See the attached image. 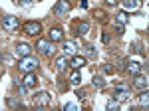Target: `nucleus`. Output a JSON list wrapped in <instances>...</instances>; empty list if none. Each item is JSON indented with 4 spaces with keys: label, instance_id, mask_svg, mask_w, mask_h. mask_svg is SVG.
I'll return each instance as SVG.
<instances>
[{
    "label": "nucleus",
    "instance_id": "23",
    "mask_svg": "<svg viewBox=\"0 0 149 111\" xmlns=\"http://www.w3.org/2000/svg\"><path fill=\"white\" fill-rule=\"evenodd\" d=\"M6 103H8V107H22V103H20L18 99H14V97H8Z\"/></svg>",
    "mask_w": 149,
    "mask_h": 111
},
{
    "label": "nucleus",
    "instance_id": "15",
    "mask_svg": "<svg viewBox=\"0 0 149 111\" xmlns=\"http://www.w3.org/2000/svg\"><path fill=\"white\" fill-rule=\"evenodd\" d=\"M68 66H70L68 56H60V58L56 60V69H58V71H64V69H66Z\"/></svg>",
    "mask_w": 149,
    "mask_h": 111
},
{
    "label": "nucleus",
    "instance_id": "1",
    "mask_svg": "<svg viewBox=\"0 0 149 111\" xmlns=\"http://www.w3.org/2000/svg\"><path fill=\"white\" fill-rule=\"evenodd\" d=\"M38 66H40V62H38V58H34V56H24L22 60H20V64H18V69L20 71H34V69H38Z\"/></svg>",
    "mask_w": 149,
    "mask_h": 111
},
{
    "label": "nucleus",
    "instance_id": "24",
    "mask_svg": "<svg viewBox=\"0 0 149 111\" xmlns=\"http://www.w3.org/2000/svg\"><path fill=\"white\" fill-rule=\"evenodd\" d=\"M115 20H117V24H125L127 22V12H119Z\"/></svg>",
    "mask_w": 149,
    "mask_h": 111
},
{
    "label": "nucleus",
    "instance_id": "20",
    "mask_svg": "<svg viewBox=\"0 0 149 111\" xmlns=\"http://www.w3.org/2000/svg\"><path fill=\"white\" fill-rule=\"evenodd\" d=\"M92 85H93V87H97V89H103V87H105V81H103V79L100 78V76H93Z\"/></svg>",
    "mask_w": 149,
    "mask_h": 111
},
{
    "label": "nucleus",
    "instance_id": "12",
    "mask_svg": "<svg viewBox=\"0 0 149 111\" xmlns=\"http://www.w3.org/2000/svg\"><path fill=\"white\" fill-rule=\"evenodd\" d=\"M127 71L131 74V76H137L139 71H141V64L139 62H135V60H131V62H127Z\"/></svg>",
    "mask_w": 149,
    "mask_h": 111
},
{
    "label": "nucleus",
    "instance_id": "30",
    "mask_svg": "<svg viewBox=\"0 0 149 111\" xmlns=\"http://www.w3.org/2000/svg\"><path fill=\"white\" fill-rule=\"evenodd\" d=\"M95 16H97L100 20H103V16H105V14H103V10H95Z\"/></svg>",
    "mask_w": 149,
    "mask_h": 111
},
{
    "label": "nucleus",
    "instance_id": "11",
    "mask_svg": "<svg viewBox=\"0 0 149 111\" xmlns=\"http://www.w3.org/2000/svg\"><path fill=\"white\" fill-rule=\"evenodd\" d=\"M147 78H145V76H135V79H133V85H135V87L139 89V91H141V89H147Z\"/></svg>",
    "mask_w": 149,
    "mask_h": 111
},
{
    "label": "nucleus",
    "instance_id": "27",
    "mask_svg": "<svg viewBox=\"0 0 149 111\" xmlns=\"http://www.w3.org/2000/svg\"><path fill=\"white\" fill-rule=\"evenodd\" d=\"M103 71H105V74H113V66L105 64V66H103Z\"/></svg>",
    "mask_w": 149,
    "mask_h": 111
},
{
    "label": "nucleus",
    "instance_id": "21",
    "mask_svg": "<svg viewBox=\"0 0 149 111\" xmlns=\"http://www.w3.org/2000/svg\"><path fill=\"white\" fill-rule=\"evenodd\" d=\"M105 107H107V111H115V109H119V101H117V99H109Z\"/></svg>",
    "mask_w": 149,
    "mask_h": 111
},
{
    "label": "nucleus",
    "instance_id": "32",
    "mask_svg": "<svg viewBox=\"0 0 149 111\" xmlns=\"http://www.w3.org/2000/svg\"><path fill=\"white\" fill-rule=\"evenodd\" d=\"M58 87H60V89H66L68 85H66V81H58Z\"/></svg>",
    "mask_w": 149,
    "mask_h": 111
},
{
    "label": "nucleus",
    "instance_id": "8",
    "mask_svg": "<svg viewBox=\"0 0 149 111\" xmlns=\"http://www.w3.org/2000/svg\"><path fill=\"white\" fill-rule=\"evenodd\" d=\"M22 83L26 85L28 89H32L38 83V78L34 76V71H26V76H24V79H22Z\"/></svg>",
    "mask_w": 149,
    "mask_h": 111
},
{
    "label": "nucleus",
    "instance_id": "18",
    "mask_svg": "<svg viewBox=\"0 0 149 111\" xmlns=\"http://www.w3.org/2000/svg\"><path fill=\"white\" fill-rule=\"evenodd\" d=\"M70 83H72L74 87H78V85L81 83V76H80V71H78V69H74V74L70 76Z\"/></svg>",
    "mask_w": 149,
    "mask_h": 111
},
{
    "label": "nucleus",
    "instance_id": "19",
    "mask_svg": "<svg viewBox=\"0 0 149 111\" xmlns=\"http://www.w3.org/2000/svg\"><path fill=\"white\" fill-rule=\"evenodd\" d=\"M137 101L141 103V105H143V107H145V105L149 103V93H147V89H141V93H139Z\"/></svg>",
    "mask_w": 149,
    "mask_h": 111
},
{
    "label": "nucleus",
    "instance_id": "6",
    "mask_svg": "<svg viewBox=\"0 0 149 111\" xmlns=\"http://www.w3.org/2000/svg\"><path fill=\"white\" fill-rule=\"evenodd\" d=\"M113 99H117L119 103L129 99V89H127V85H117L113 89Z\"/></svg>",
    "mask_w": 149,
    "mask_h": 111
},
{
    "label": "nucleus",
    "instance_id": "14",
    "mask_svg": "<svg viewBox=\"0 0 149 111\" xmlns=\"http://www.w3.org/2000/svg\"><path fill=\"white\" fill-rule=\"evenodd\" d=\"M90 32V24L88 22H80V24H76V36H86V34Z\"/></svg>",
    "mask_w": 149,
    "mask_h": 111
},
{
    "label": "nucleus",
    "instance_id": "17",
    "mask_svg": "<svg viewBox=\"0 0 149 111\" xmlns=\"http://www.w3.org/2000/svg\"><path fill=\"white\" fill-rule=\"evenodd\" d=\"M50 40H52V42H60V40H64V32H62L60 28H52V30H50Z\"/></svg>",
    "mask_w": 149,
    "mask_h": 111
},
{
    "label": "nucleus",
    "instance_id": "9",
    "mask_svg": "<svg viewBox=\"0 0 149 111\" xmlns=\"http://www.w3.org/2000/svg\"><path fill=\"white\" fill-rule=\"evenodd\" d=\"M76 44L72 42V40H66L64 42V56H68V58H72V56H76Z\"/></svg>",
    "mask_w": 149,
    "mask_h": 111
},
{
    "label": "nucleus",
    "instance_id": "28",
    "mask_svg": "<svg viewBox=\"0 0 149 111\" xmlns=\"http://www.w3.org/2000/svg\"><path fill=\"white\" fill-rule=\"evenodd\" d=\"M18 2H20L22 6H32V2H34V0H18Z\"/></svg>",
    "mask_w": 149,
    "mask_h": 111
},
{
    "label": "nucleus",
    "instance_id": "7",
    "mask_svg": "<svg viewBox=\"0 0 149 111\" xmlns=\"http://www.w3.org/2000/svg\"><path fill=\"white\" fill-rule=\"evenodd\" d=\"M34 105L36 107H48V105H50V93H46V91L36 93L34 95Z\"/></svg>",
    "mask_w": 149,
    "mask_h": 111
},
{
    "label": "nucleus",
    "instance_id": "4",
    "mask_svg": "<svg viewBox=\"0 0 149 111\" xmlns=\"http://www.w3.org/2000/svg\"><path fill=\"white\" fill-rule=\"evenodd\" d=\"M2 26H4L8 32H16L18 26H20V22H18L16 16H4V18H2Z\"/></svg>",
    "mask_w": 149,
    "mask_h": 111
},
{
    "label": "nucleus",
    "instance_id": "22",
    "mask_svg": "<svg viewBox=\"0 0 149 111\" xmlns=\"http://www.w3.org/2000/svg\"><path fill=\"white\" fill-rule=\"evenodd\" d=\"M86 54L90 56V58H95V56H97V50H95V46L88 44V46H86Z\"/></svg>",
    "mask_w": 149,
    "mask_h": 111
},
{
    "label": "nucleus",
    "instance_id": "31",
    "mask_svg": "<svg viewBox=\"0 0 149 111\" xmlns=\"http://www.w3.org/2000/svg\"><path fill=\"white\" fill-rule=\"evenodd\" d=\"M102 42H103V44H107V42H109V34H103V36H102Z\"/></svg>",
    "mask_w": 149,
    "mask_h": 111
},
{
    "label": "nucleus",
    "instance_id": "25",
    "mask_svg": "<svg viewBox=\"0 0 149 111\" xmlns=\"http://www.w3.org/2000/svg\"><path fill=\"white\" fill-rule=\"evenodd\" d=\"M64 109H66V111H78V105H76V103H66Z\"/></svg>",
    "mask_w": 149,
    "mask_h": 111
},
{
    "label": "nucleus",
    "instance_id": "26",
    "mask_svg": "<svg viewBox=\"0 0 149 111\" xmlns=\"http://www.w3.org/2000/svg\"><path fill=\"white\" fill-rule=\"evenodd\" d=\"M76 95H78L81 101H86V91H84V89H78V91H76Z\"/></svg>",
    "mask_w": 149,
    "mask_h": 111
},
{
    "label": "nucleus",
    "instance_id": "16",
    "mask_svg": "<svg viewBox=\"0 0 149 111\" xmlns=\"http://www.w3.org/2000/svg\"><path fill=\"white\" fill-rule=\"evenodd\" d=\"M121 4H123V10H125V12L137 10V8H139V0H123Z\"/></svg>",
    "mask_w": 149,
    "mask_h": 111
},
{
    "label": "nucleus",
    "instance_id": "3",
    "mask_svg": "<svg viewBox=\"0 0 149 111\" xmlns=\"http://www.w3.org/2000/svg\"><path fill=\"white\" fill-rule=\"evenodd\" d=\"M52 12H54V16H58V18H64V16H66V14L70 12V4H68V0H58Z\"/></svg>",
    "mask_w": 149,
    "mask_h": 111
},
{
    "label": "nucleus",
    "instance_id": "5",
    "mask_svg": "<svg viewBox=\"0 0 149 111\" xmlns=\"http://www.w3.org/2000/svg\"><path fill=\"white\" fill-rule=\"evenodd\" d=\"M24 32L28 34V36H38V34L42 32V24H40V22H34V20H30V22L24 24Z\"/></svg>",
    "mask_w": 149,
    "mask_h": 111
},
{
    "label": "nucleus",
    "instance_id": "33",
    "mask_svg": "<svg viewBox=\"0 0 149 111\" xmlns=\"http://www.w3.org/2000/svg\"><path fill=\"white\" fill-rule=\"evenodd\" d=\"M105 4H109V6H113V4H117V0H105Z\"/></svg>",
    "mask_w": 149,
    "mask_h": 111
},
{
    "label": "nucleus",
    "instance_id": "10",
    "mask_svg": "<svg viewBox=\"0 0 149 111\" xmlns=\"http://www.w3.org/2000/svg\"><path fill=\"white\" fill-rule=\"evenodd\" d=\"M70 66L74 67V69H80V67L86 66V58H84V56H72V62H70Z\"/></svg>",
    "mask_w": 149,
    "mask_h": 111
},
{
    "label": "nucleus",
    "instance_id": "29",
    "mask_svg": "<svg viewBox=\"0 0 149 111\" xmlns=\"http://www.w3.org/2000/svg\"><path fill=\"white\" fill-rule=\"evenodd\" d=\"M115 32H117V34H123V24H117V26H115Z\"/></svg>",
    "mask_w": 149,
    "mask_h": 111
},
{
    "label": "nucleus",
    "instance_id": "2",
    "mask_svg": "<svg viewBox=\"0 0 149 111\" xmlns=\"http://www.w3.org/2000/svg\"><path fill=\"white\" fill-rule=\"evenodd\" d=\"M36 48H38L40 54H44V56H54V52H56V48L52 46V42H48V40H44V38L36 42Z\"/></svg>",
    "mask_w": 149,
    "mask_h": 111
},
{
    "label": "nucleus",
    "instance_id": "13",
    "mask_svg": "<svg viewBox=\"0 0 149 111\" xmlns=\"http://www.w3.org/2000/svg\"><path fill=\"white\" fill-rule=\"evenodd\" d=\"M32 54V48L28 44H18L16 46V56H20V58H24V56H30Z\"/></svg>",
    "mask_w": 149,
    "mask_h": 111
}]
</instances>
